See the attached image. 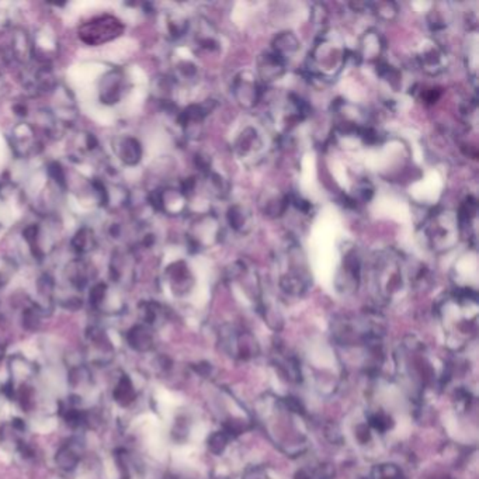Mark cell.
<instances>
[{
	"mask_svg": "<svg viewBox=\"0 0 479 479\" xmlns=\"http://www.w3.org/2000/svg\"><path fill=\"white\" fill-rule=\"evenodd\" d=\"M347 59L349 51L342 37L334 30L323 32L309 52L308 71L320 80H334L344 68Z\"/></svg>",
	"mask_w": 479,
	"mask_h": 479,
	"instance_id": "6da1fadb",
	"label": "cell"
},
{
	"mask_svg": "<svg viewBox=\"0 0 479 479\" xmlns=\"http://www.w3.org/2000/svg\"><path fill=\"white\" fill-rule=\"evenodd\" d=\"M460 224L457 214L447 211H437L430 214L425 222V236L429 246L436 252H447L453 249L460 239Z\"/></svg>",
	"mask_w": 479,
	"mask_h": 479,
	"instance_id": "7a4b0ae2",
	"label": "cell"
},
{
	"mask_svg": "<svg viewBox=\"0 0 479 479\" xmlns=\"http://www.w3.org/2000/svg\"><path fill=\"white\" fill-rule=\"evenodd\" d=\"M404 260L395 250L381 252L374 261L375 283L386 294H393L404 284Z\"/></svg>",
	"mask_w": 479,
	"mask_h": 479,
	"instance_id": "3957f363",
	"label": "cell"
},
{
	"mask_svg": "<svg viewBox=\"0 0 479 479\" xmlns=\"http://www.w3.org/2000/svg\"><path fill=\"white\" fill-rule=\"evenodd\" d=\"M124 32V24L114 16H102L80 25L79 38L87 45H102Z\"/></svg>",
	"mask_w": 479,
	"mask_h": 479,
	"instance_id": "277c9868",
	"label": "cell"
},
{
	"mask_svg": "<svg viewBox=\"0 0 479 479\" xmlns=\"http://www.w3.org/2000/svg\"><path fill=\"white\" fill-rule=\"evenodd\" d=\"M233 151L237 159L242 163L252 166L257 165L263 159L264 152V142L259 131L253 127H246L237 139L235 141Z\"/></svg>",
	"mask_w": 479,
	"mask_h": 479,
	"instance_id": "5b68a950",
	"label": "cell"
},
{
	"mask_svg": "<svg viewBox=\"0 0 479 479\" xmlns=\"http://www.w3.org/2000/svg\"><path fill=\"white\" fill-rule=\"evenodd\" d=\"M232 93L239 106L253 108L261 99V87L257 78L250 71H245L233 79Z\"/></svg>",
	"mask_w": 479,
	"mask_h": 479,
	"instance_id": "8992f818",
	"label": "cell"
},
{
	"mask_svg": "<svg viewBox=\"0 0 479 479\" xmlns=\"http://www.w3.org/2000/svg\"><path fill=\"white\" fill-rule=\"evenodd\" d=\"M221 236V226L218 222V218L215 215L207 214L200 217L191 228L190 232V244L197 248H208L213 246L220 241Z\"/></svg>",
	"mask_w": 479,
	"mask_h": 479,
	"instance_id": "52a82bcc",
	"label": "cell"
},
{
	"mask_svg": "<svg viewBox=\"0 0 479 479\" xmlns=\"http://www.w3.org/2000/svg\"><path fill=\"white\" fill-rule=\"evenodd\" d=\"M0 49L8 64H25L27 59L33 55V45L21 30H13L9 33Z\"/></svg>",
	"mask_w": 479,
	"mask_h": 479,
	"instance_id": "ba28073f",
	"label": "cell"
},
{
	"mask_svg": "<svg viewBox=\"0 0 479 479\" xmlns=\"http://www.w3.org/2000/svg\"><path fill=\"white\" fill-rule=\"evenodd\" d=\"M417 64L428 75H439L447 69V52L437 43L428 41L417 55Z\"/></svg>",
	"mask_w": 479,
	"mask_h": 479,
	"instance_id": "9c48e42d",
	"label": "cell"
},
{
	"mask_svg": "<svg viewBox=\"0 0 479 479\" xmlns=\"http://www.w3.org/2000/svg\"><path fill=\"white\" fill-rule=\"evenodd\" d=\"M151 204L169 215H178L186 209L187 196L180 189H165L151 197Z\"/></svg>",
	"mask_w": 479,
	"mask_h": 479,
	"instance_id": "30bf717a",
	"label": "cell"
},
{
	"mask_svg": "<svg viewBox=\"0 0 479 479\" xmlns=\"http://www.w3.org/2000/svg\"><path fill=\"white\" fill-rule=\"evenodd\" d=\"M384 40L375 30H369L360 38L358 58L367 62H379L384 52Z\"/></svg>",
	"mask_w": 479,
	"mask_h": 479,
	"instance_id": "8fae6325",
	"label": "cell"
},
{
	"mask_svg": "<svg viewBox=\"0 0 479 479\" xmlns=\"http://www.w3.org/2000/svg\"><path fill=\"white\" fill-rule=\"evenodd\" d=\"M285 72V59L280 55L272 52H266L259 58L257 64V73L259 78L268 83L279 79Z\"/></svg>",
	"mask_w": 479,
	"mask_h": 479,
	"instance_id": "7c38bea8",
	"label": "cell"
},
{
	"mask_svg": "<svg viewBox=\"0 0 479 479\" xmlns=\"http://www.w3.org/2000/svg\"><path fill=\"white\" fill-rule=\"evenodd\" d=\"M37 137L34 128L30 124H20L13 131V148L17 155H28L34 152Z\"/></svg>",
	"mask_w": 479,
	"mask_h": 479,
	"instance_id": "4fadbf2b",
	"label": "cell"
},
{
	"mask_svg": "<svg viewBox=\"0 0 479 479\" xmlns=\"http://www.w3.org/2000/svg\"><path fill=\"white\" fill-rule=\"evenodd\" d=\"M123 87H124V76L121 72H111L108 73L102 83L100 89V99L102 102L107 104L117 103L123 95Z\"/></svg>",
	"mask_w": 479,
	"mask_h": 479,
	"instance_id": "5bb4252c",
	"label": "cell"
},
{
	"mask_svg": "<svg viewBox=\"0 0 479 479\" xmlns=\"http://www.w3.org/2000/svg\"><path fill=\"white\" fill-rule=\"evenodd\" d=\"M290 204V198L285 194H281L279 191H264L263 198L260 200V207L264 215L270 218L281 217Z\"/></svg>",
	"mask_w": 479,
	"mask_h": 479,
	"instance_id": "9a60e30c",
	"label": "cell"
},
{
	"mask_svg": "<svg viewBox=\"0 0 479 479\" xmlns=\"http://www.w3.org/2000/svg\"><path fill=\"white\" fill-rule=\"evenodd\" d=\"M231 228L237 233H248L253 228V217L249 209L244 205L235 204L228 209L226 214Z\"/></svg>",
	"mask_w": 479,
	"mask_h": 479,
	"instance_id": "2e32d148",
	"label": "cell"
},
{
	"mask_svg": "<svg viewBox=\"0 0 479 479\" xmlns=\"http://www.w3.org/2000/svg\"><path fill=\"white\" fill-rule=\"evenodd\" d=\"M117 146H118L117 148L118 156L126 165L134 166V165H137L141 161L142 149H141V145H139V142L137 139L130 138V137L123 138L121 141L118 142Z\"/></svg>",
	"mask_w": 479,
	"mask_h": 479,
	"instance_id": "e0dca14e",
	"label": "cell"
},
{
	"mask_svg": "<svg viewBox=\"0 0 479 479\" xmlns=\"http://www.w3.org/2000/svg\"><path fill=\"white\" fill-rule=\"evenodd\" d=\"M298 49H299V40L291 32L279 34L273 41V52L280 55L284 59L285 56L295 54Z\"/></svg>",
	"mask_w": 479,
	"mask_h": 479,
	"instance_id": "ac0fdd59",
	"label": "cell"
},
{
	"mask_svg": "<svg viewBox=\"0 0 479 479\" xmlns=\"http://www.w3.org/2000/svg\"><path fill=\"white\" fill-rule=\"evenodd\" d=\"M72 246H73V250L78 252L79 255H84L87 252L93 250L96 246V236L93 231L89 228L80 229L73 237Z\"/></svg>",
	"mask_w": 479,
	"mask_h": 479,
	"instance_id": "d6986e66",
	"label": "cell"
},
{
	"mask_svg": "<svg viewBox=\"0 0 479 479\" xmlns=\"http://www.w3.org/2000/svg\"><path fill=\"white\" fill-rule=\"evenodd\" d=\"M114 399L119 404V405H128L134 401L135 393H134V386L131 384V379L128 377H123L119 379V382L117 384L115 389H114Z\"/></svg>",
	"mask_w": 479,
	"mask_h": 479,
	"instance_id": "ffe728a7",
	"label": "cell"
},
{
	"mask_svg": "<svg viewBox=\"0 0 479 479\" xmlns=\"http://www.w3.org/2000/svg\"><path fill=\"white\" fill-rule=\"evenodd\" d=\"M369 10L382 21H393L398 16V6L393 2L369 3Z\"/></svg>",
	"mask_w": 479,
	"mask_h": 479,
	"instance_id": "44dd1931",
	"label": "cell"
},
{
	"mask_svg": "<svg viewBox=\"0 0 479 479\" xmlns=\"http://www.w3.org/2000/svg\"><path fill=\"white\" fill-rule=\"evenodd\" d=\"M128 343L135 350L142 351V350L149 349V346H151L152 340H151V336H149V334H148V331H146L145 327L135 326L128 332Z\"/></svg>",
	"mask_w": 479,
	"mask_h": 479,
	"instance_id": "7402d4cb",
	"label": "cell"
},
{
	"mask_svg": "<svg viewBox=\"0 0 479 479\" xmlns=\"http://www.w3.org/2000/svg\"><path fill=\"white\" fill-rule=\"evenodd\" d=\"M56 464L65 471H72L79 464V456L73 452L72 447H64L56 454Z\"/></svg>",
	"mask_w": 479,
	"mask_h": 479,
	"instance_id": "603a6c76",
	"label": "cell"
},
{
	"mask_svg": "<svg viewBox=\"0 0 479 479\" xmlns=\"http://www.w3.org/2000/svg\"><path fill=\"white\" fill-rule=\"evenodd\" d=\"M374 194V187L369 180H362L355 185L354 194L351 197V202H367L371 200Z\"/></svg>",
	"mask_w": 479,
	"mask_h": 479,
	"instance_id": "cb8c5ba5",
	"label": "cell"
}]
</instances>
